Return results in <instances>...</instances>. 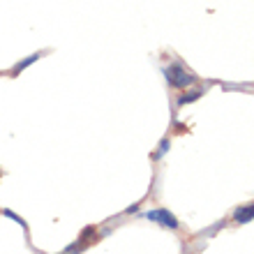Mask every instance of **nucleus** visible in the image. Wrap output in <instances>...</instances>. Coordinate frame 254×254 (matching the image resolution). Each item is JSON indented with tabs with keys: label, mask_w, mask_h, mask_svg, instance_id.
I'll return each instance as SVG.
<instances>
[{
	"label": "nucleus",
	"mask_w": 254,
	"mask_h": 254,
	"mask_svg": "<svg viewBox=\"0 0 254 254\" xmlns=\"http://www.w3.org/2000/svg\"><path fill=\"white\" fill-rule=\"evenodd\" d=\"M164 76H167V83L171 88H178V90H183V88H188L194 83V76L192 72H188L183 65H178V63H174V65H169L167 69H164Z\"/></svg>",
	"instance_id": "obj_1"
},
{
	"label": "nucleus",
	"mask_w": 254,
	"mask_h": 254,
	"mask_svg": "<svg viewBox=\"0 0 254 254\" xmlns=\"http://www.w3.org/2000/svg\"><path fill=\"white\" fill-rule=\"evenodd\" d=\"M143 217H146L148 222H157L160 227L171 229V231H176V229L181 227L178 217H176L174 213H169V208H155V210H148V213H143Z\"/></svg>",
	"instance_id": "obj_2"
},
{
	"label": "nucleus",
	"mask_w": 254,
	"mask_h": 254,
	"mask_svg": "<svg viewBox=\"0 0 254 254\" xmlns=\"http://www.w3.org/2000/svg\"><path fill=\"white\" fill-rule=\"evenodd\" d=\"M169 148H171V141H169V136H164V139L160 141V146H157V153L153 155V160H162V157L169 153Z\"/></svg>",
	"instance_id": "obj_6"
},
{
	"label": "nucleus",
	"mask_w": 254,
	"mask_h": 254,
	"mask_svg": "<svg viewBox=\"0 0 254 254\" xmlns=\"http://www.w3.org/2000/svg\"><path fill=\"white\" fill-rule=\"evenodd\" d=\"M2 215H5V217H9V220H14V222H19V224H21V227H23V229H28L26 220H23V217H19V215H16V213H12V210H2Z\"/></svg>",
	"instance_id": "obj_7"
},
{
	"label": "nucleus",
	"mask_w": 254,
	"mask_h": 254,
	"mask_svg": "<svg viewBox=\"0 0 254 254\" xmlns=\"http://www.w3.org/2000/svg\"><path fill=\"white\" fill-rule=\"evenodd\" d=\"M201 95H203V90H190V93H183L181 97H178V107H185V104H192V102L201 100Z\"/></svg>",
	"instance_id": "obj_5"
},
{
	"label": "nucleus",
	"mask_w": 254,
	"mask_h": 254,
	"mask_svg": "<svg viewBox=\"0 0 254 254\" xmlns=\"http://www.w3.org/2000/svg\"><path fill=\"white\" fill-rule=\"evenodd\" d=\"M42 58V54H30L28 56V58H23V61H19L16 63V65H14V69H12V76H16V74H21L23 72V69H26V67H30L33 65V63H37Z\"/></svg>",
	"instance_id": "obj_4"
},
{
	"label": "nucleus",
	"mask_w": 254,
	"mask_h": 254,
	"mask_svg": "<svg viewBox=\"0 0 254 254\" xmlns=\"http://www.w3.org/2000/svg\"><path fill=\"white\" fill-rule=\"evenodd\" d=\"M254 220V203H248V206L236 208L234 213V222L236 224H248V222Z\"/></svg>",
	"instance_id": "obj_3"
}]
</instances>
